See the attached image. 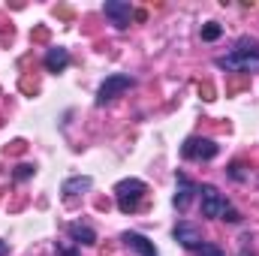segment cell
Here are the masks:
<instances>
[{"instance_id": "6da1fadb", "label": "cell", "mask_w": 259, "mask_h": 256, "mask_svg": "<svg viewBox=\"0 0 259 256\" xmlns=\"http://www.w3.org/2000/svg\"><path fill=\"white\" fill-rule=\"evenodd\" d=\"M145 181H139V178H127V181H118L115 184V199H118V208L130 214V211H136L139 205H142V199H145Z\"/></svg>"}, {"instance_id": "7a4b0ae2", "label": "cell", "mask_w": 259, "mask_h": 256, "mask_svg": "<svg viewBox=\"0 0 259 256\" xmlns=\"http://www.w3.org/2000/svg\"><path fill=\"white\" fill-rule=\"evenodd\" d=\"M199 196H202V214L205 217H223L226 214L229 202L223 199V193L217 190V187L205 184V187H199Z\"/></svg>"}, {"instance_id": "3957f363", "label": "cell", "mask_w": 259, "mask_h": 256, "mask_svg": "<svg viewBox=\"0 0 259 256\" xmlns=\"http://www.w3.org/2000/svg\"><path fill=\"white\" fill-rule=\"evenodd\" d=\"M133 88V78L130 75H109L103 84H100V94H97V103L100 106H106V103H112L115 97H121L124 91Z\"/></svg>"}, {"instance_id": "277c9868", "label": "cell", "mask_w": 259, "mask_h": 256, "mask_svg": "<svg viewBox=\"0 0 259 256\" xmlns=\"http://www.w3.org/2000/svg\"><path fill=\"white\" fill-rule=\"evenodd\" d=\"M217 145L211 142V139H199V136H193V139H187L184 145H181V154L187 157V160H211V157H217Z\"/></svg>"}, {"instance_id": "5b68a950", "label": "cell", "mask_w": 259, "mask_h": 256, "mask_svg": "<svg viewBox=\"0 0 259 256\" xmlns=\"http://www.w3.org/2000/svg\"><path fill=\"white\" fill-rule=\"evenodd\" d=\"M103 12L115 21V27H127L130 18H133V9H130V3H124V0H106V6H103Z\"/></svg>"}, {"instance_id": "8992f818", "label": "cell", "mask_w": 259, "mask_h": 256, "mask_svg": "<svg viewBox=\"0 0 259 256\" xmlns=\"http://www.w3.org/2000/svg\"><path fill=\"white\" fill-rule=\"evenodd\" d=\"M175 241L181 244V247H187V250H193V247H202V232H199V226L193 223H178L175 226Z\"/></svg>"}, {"instance_id": "52a82bcc", "label": "cell", "mask_w": 259, "mask_h": 256, "mask_svg": "<svg viewBox=\"0 0 259 256\" xmlns=\"http://www.w3.org/2000/svg\"><path fill=\"white\" fill-rule=\"evenodd\" d=\"M193 193H199V187H196L187 175H178V190H175V199H172V202H175V208H181V211H184V208L190 205Z\"/></svg>"}, {"instance_id": "ba28073f", "label": "cell", "mask_w": 259, "mask_h": 256, "mask_svg": "<svg viewBox=\"0 0 259 256\" xmlns=\"http://www.w3.org/2000/svg\"><path fill=\"white\" fill-rule=\"evenodd\" d=\"M220 69H256L259 66V58H247V55H226V58H220L217 61Z\"/></svg>"}, {"instance_id": "9c48e42d", "label": "cell", "mask_w": 259, "mask_h": 256, "mask_svg": "<svg viewBox=\"0 0 259 256\" xmlns=\"http://www.w3.org/2000/svg\"><path fill=\"white\" fill-rule=\"evenodd\" d=\"M124 244L133 247L139 256H157V247H154L145 235H139V232H124Z\"/></svg>"}, {"instance_id": "30bf717a", "label": "cell", "mask_w": 259, "mask_h": 256, "mask_svg": "<svg viewBox=\"0 0 259 256\" xmlns=\"http://www.w3.org/2000/svg\"><path fill=\"white\" fill-rule=\"evenodd\" d=\"M66 64H69V52L66 49H49V55H46V69L49 72H61V69H66Z\"/></svg>"}, {"instance_id": "8fae6325", "label": "cell", "mask_w": 259, "mask_h": 256, "mask_svg": "<svg viewBox=\"0 0 259 256\" xmlns=\"http://www.w3.org/2000/svg\"><path fill=\"white\" fill-rule=\"evenodd\" d=\"M69 238L75 244H94L97 241V232L91 226H84V223H69Z\"/></svg>"}, {"instance_id": "7c38bea8", "label": "cell", "mask_w": 259, "mask_h": 256, "mask_svg": "<svg viewBox=\"0 0 259 256\" xmlns=\"http://www.w3.org/2000/svg\"><path fill=\"white\" fill-rule=\"evenodd\" d=\"M91 178L88 175H75V178H69V181H64V196H75V193H81V190H91Z\"/></svg>"}, {"instance_id": "4fadbf2b", "label": "cell", "mask_w": 259, "mask_h": 256, "mask_svg": "<svg viewBox=\"0 0 259 256\" xmlns=\"http://www.w3.org/2000/svg\"><path fill=\"white\" fill-rule=\"evenodd\" d=\"M232 52L235 55H247V58H259V42L256 39H238Z\"/></svg>"}, {"instance_id": "5bb4252c", "label": "cell", "mask_w": 259, "mask_h": 256, "mask_svg": "<svg viewBox=\"0 0 259 256\" xmlns=\"http://www.w3.org/2000/svg\"><path fill=\"white\" fill-rule=\"evenodd\" d=\"M220 33H223V27H220L217 21H208V24L202 27V39H205V42H214Z\"/></svg>"}, {"instance_id": "9a60e30c", "label": "cell", "mask_w": 259, "mask_h": 256, "mask_svg": "<svg viewBox=\"0 0 259 256\" xmlns=\"http://www.w3.org/2000/svg\"><path fill=\"white\" fill-rule=\"evenodd\" d=\"M199 256H223V250L214 247V244H202V247H199Z\"/></svg>"}, {"instance_id": "2e32d148", "label": "cell", "mask_w": 259, "mask_h": 256, "mask_svg": "<svg viewBox=\"0 0 259 256\" xmlns=\"http://www.w3.org/2000/svg\"><path fill=\"white\" fill-rule=\"evenodd\" d=\"M30 175H33V166H18V169H15V178H18V181H21V178H30Z\"/></svg>"}, {"instance_id": "e0dca14e", "label": "cell", "mask_w": 259, "mask_h": 256, "mask_svg": "<svg viewBox=\"0 0 259 256\" xmlns=\"http://www.w3.org/2000/svg\"><path fill=\"white\" fill-rule=\"evenodd\" d=\"M241 169H244L241 163H235V166H232V178H235V181H244V172H241Z\"/></svg>"}, {"instance_id": "ac0fdd59", "label": "cell", "mask_w": 259, "mask_h": 256, "mask_svg": "<svg viewBox=\"0 0 259 256\" xmlns=\"http://www.w3.org/2000/svg\"><path fill=\"white\" fill-rule=\"evenodd\" d=\"M226 220H229V223H238V220H241V214H238V211H232V208H226Z\"/></svg>"}, {"instance_id": "d6986e66", "label": "cell", "mask_w": 259, "mask_h": 256, "mask_svg": "<svg viewBox=\"0 0 259 256\" xmlns=\"http://www.w3.org/2000/svg\"><path fill=\"white\" fill-rule=\"evenodd\" d=\"M6 253H9V247H6V244L0 241V256H6Z\"/></svg>"}, {"instance_id": "ffe728a7", "label": "cell", "mask_w": 259, "mask_h": 256, "mask_svg": "<svg viewBox=\"0 0 259 256\" xmlns=\"http://www.w3.org/2000/svg\"><path fill=\"white\" fill-rule=\"evenodd\" d=\"M241 256H247V253H241Z\"/></svg>"}]
</instances>
